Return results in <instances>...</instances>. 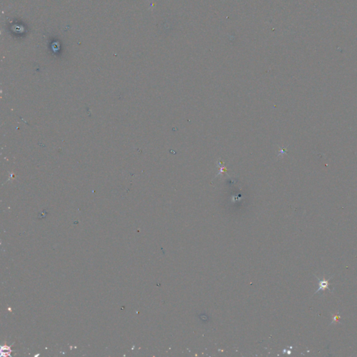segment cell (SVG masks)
<instances>
[{
  "label": "cell",
  "mask_w": 357,
  "mask_h": 357,
  "mask_svg": "<svg viewBox=\"0 0 357 357\" xmlns=\"http://www.w3.org/2000/svg\"><path fill=\"white\" fill-rule=\"evenodd\" d=\"M318 281H319V285H320V287L318 290L316 291L315 294H317V293L320 292V291H323L324 290H326V289H328L329 290V281L328 280H326V279H320L318 278Z\"/></svg>",
  "instance_id": "cell-1"
}]
</instances>
